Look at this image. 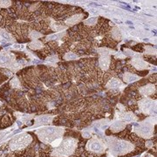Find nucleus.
I'll return each mask as SVG.
<instances>
[{"mask_svg":"<svg viewBox=\"0 0 157 157\" xmlns=\"http://www.w3.org/2000/svg\"><path fill=\"white\" fill-rule=\"evenodd\" d=\"M126 126H127V123L124 121H122V120H118V121H115L111 125L110 130H111V132H113V133H118V132H121L123 129H125Z\"/></svg>","mask_w":157,"mask_h":157,"instance_id":"nucleus-10","label":"nucleus"},{"mask_svg":"<svg viewBox=\"0 0 157 157\" xmlns=\"http://www.w3.org/2000/svg\"><path fill=\"white\" fill-rule=\"evenodd\" d=\"M36 134L43 143L51 144L57 139H60L64 134V128L56 127H46L36 131Z\"/></svg>","mask_w":157,"mask_h":157,"instance_id":"nucleus-3","label":"nucleus"},{"mask_svg":"<svg viewBox=\"0 0 157 157\" xmlns=\"http://www.w3.org/2000/svg\"><path fill=\"white\" fill-rule=\"evenodd\" d=\"M131 64L133 65V67L138 70H143V69H146V68L148 67V65L147 63L142 60V59H134L131 60Z\"/></svg>","mask_w":157,"mask_h":157,"instance_id":"nucleus-12","label":"nucleus"},{"mask_svg":"<svg viewBox=\"0 0 157 157\" xmlns=\"http://www.w3.org/2000/svg\"><path fill=\"white\" fill-rule=\"evenodd\" d=\"M33 138L29 134H22L14 137L9 143V147L12 151H20L31 145Z\"/></svg>","mask_w":157,"mask_h":157,"instance_id":"nucleus-4","label":"nucleus"},{"mask_svg":"<svg viewBox=\"0 0 157 157\" xmlns=\"http://www.w3.org/2000/svg\"><path fill=\"white\" fill-rule=\"evenodd\" d=\"M83 17V15H80V14H78V15H74L73 17H69L67 20L66 21V24L68 25H75L78 22H79L81 20V18Z\"/></svg>","mask_w":157,"mask_h":157,"instance_id":"nucleus-16","label":"nucleus"},{"mask_svg":"<svg viewBox=\"0 0 157 157\" xmlns=\"http://www.w3.org/2000/svg\"><path fill=\"white\" fill-rule=\"evenodd\" d=\"M107 145L109 147L110 152L113 155L119 156V155H127L128 153L134 150V144L127 141V140H119L116 138H109L107 141Z\"/></svg>","mask_w":157,"mask_h":157,"instance_id":"nucleus-2","label":"nucleus"},{"mask_svg":"<svg viewBox=\"0 0 157 157\" xmlns=\"http://www.w3.org/2000/svg\"><path fill=\"white\" fill-rule=\"evenodd\" d=\"M99 65H100V67L103 70V71H106L109 67V65H110V59L107 55H102L100 58V60H99Z\"/></svg>","mask_w":157,"mask_h":157,"instance_id":"nucleus-13","label":"nucleus"},{"mask_svg":"<svg viewBox=\"0 0 157 157\" xmlns=\"http://www.w3.org/2000/svg\"><path fill=\"white\" fill-rule=\"evenodd\" d=\"M139 107L143 113L149 114L155 110V102L148 98H144L139 101Z\"/></svg>","mask_w":157,"mask_h":157,"instance_id":"nucleus-8","label":"nucleus"},{"mask_svg":"<svg viewBox=\"0 0 157 157\" xmlns=\"http://www.w3.org/2000/svg\"><path fill=\"white\" fill-rule=\"evenodd\" d=\"M47 60L50 62H56L58 61V59H57V57L56 56H52L49 57L48 59H47Z\"/></svg>","mask_w":157,"mask_h":157,"instance_id":"nucleus-26","label":"nucleus"},{"mask_svg":"<svg viewBox=\"0 0 157 157\" xmlns=\"http://www.w3.org/2000/svg\"><path fill=\"white\" fill-rule=\"evenodd\" d=\"M135 133L140 138H150L153 135V123L150 120L139 124L135 128Z\"/></svg>","mask_w":157,"mask_h":157,"instance_id":"nucleus-6","label":"nucleus"},{"mask_svg":"<svg viewBox=\"0 0 157 157\" xmlns=\"http://www.w3.org/2000/svg\"><path fill=\"white\" fill-rule=\"evenodd\" d=\"M53 116L52 115H40L35 119V124L37 126L40 125H48L52 122L53 121Z\"/></svg>","mask_w":157,"mask_h":157,"instance_id":"nucleus-9","label":"nucleus"},{"mask_svg":"<svg viewBox=\"0 0 157 157\" xmlns=\"http://www.w3.org/2000/svg\"><path fill=\"white\" fill-rule=\"evenodd\" d=\"M121 86H122V82L119 78H110L108 80V82L107 83V87L112 88V89H113V88H118V87H120Z\"/></svg>","mask_w":157,"mask_h":157,"instance_id":"nucleus-15","label":"nucleus"},{"mask_svg":"<svg viewBox=\"0 0 157 157\" xmlns=\"http://www.w3.org/2000/svg\"><path fill=\"white\" fill-rule=\"evenodd\" d=\"M65 59H67V60H73V59H78V57H77V55H75L73 52H67V53L65 55Z\"/></svg>","mask_w":157,"mask_h":157,"instance_id":"nucleus-23","label":"nucleus"},{"mask_svg":"<svg viewBox=\"0 0 157 157\" xmlns=\"http://www.w3.org/2000/svg\"><path fill=\"white\" fill-rule=\"evenodd\" d=\"M42 46H43V44L39 41V40H34L33 41L30 45H29V47L31 48V49H33V50H38V49H40V48H42Z\"/></svg>","mask_w":157,"mask_h":157,"instance_id":"nucleus-19","label":"nucleus"},{"mask_svg":"<svg viewBox=\"0 0 157 157\" xmlns=\"http://www.w3.org/2000/svg\"><path fill=\"white\" fill-rule=\"evenodd\" d=\"M1 128H6V127H9L11 124V121L10 116L8 114H6L4 116L3 120H2V122H1Z\"/></svg>","mask_w":157,"mask_h":157,"instance_id":"nucleus-20","label":"nucleus"},{"mask_svg":"<svg viewBox=\"0 0 157 157\" xmlns=\"http://www.w3.org/2000/svg\"><path fill=\"white\" fill-rule=\"evenodd\" d=\"M82 135H83V137H84V138H90V137H91V134L87 133V132H83Z\"/></svg>","mask_w":157,"mask_h":157,"instance_id":"nucleus-27","label":"nucleus"},{"mask_svg":"<svg viewBox=\"0 0 157 157\" xmlns=\"http://www.w3.org/2000/svg\"><path fill=\"white\" fill-rule=\"evenodd\" d=\"M78 146V140L73 137H66L63 140L59 145L52 151V157H69L75 152Z\"/></svg>","mask_w":157,"mask_h":157,"instance_id":"nucleus-1","label":"nucleus"},{"mask_svg":"<svg viewBox=\"0 0 157 157\" xmlns=\"http://www.w3.org/2000/svg\"><path fill=\"white\" fill-rule=\"evenodd\" d=\"M1 105H2V103H1V101H0V107H1Z\"/></svg>","mask_w":157,"mask_h":157,"instance_id":"nucleus-28","label":"nucleus"},{"mask_svg":"<svg viewBox=\"0 0 157 157\" xmlns=\"http://www.w3.org/2000/svg\"><path fill=\"white\" fill-rule=\"evenodd\" d=\"M20 65L15 61V57L8 52H0V67H6L11 69V71H17L20 68Z\"/></svg>","mask_w":157,"mask_h":157,"instance_id":"nucleus-5","label":"nucleus"},{"mask_svg":"<svg viewBox=\"0 0 157 157\" xmlns=\"http://www.w3.org/2000/svg\"><path fill=\"white\" fill-rule=\"evenodd\" d=\"M10 86H11L12 88H17V89H19L21 88V81L17 78V77H14L11 80L10 82Z\"/></svg>","mask_w":157,"mask_h":157,"instance_id":"nucleus-18","label":"nucleus"},{"mask_svg":"<svg viewBox=\"0 0 157 157\" xmlns=\"http://www.w3.org/2000/svg\"><path fill=\"white\" fill-rule=\"evenodd\" d=\"M11 1H0V7H2V8L9 7V6H11Z\"/></svg>","mask_w":157,"mask_h":157,"instance_id":"nucleus-24","label":"nucleus"},{"mask_svg":"<svg viewBox=\"0 0 157 157\" xmlns=\"http://www.w3.org/2000/svg\"><path fill=\"white\" fill-rule=\"evenodd\" d=\"M41 36H42V34H40L37 31H31L30 33H28V37L31 39H35L36 40V39H38Z\"/></svg>","mask_w":157,"mask_h":157,"instance_id":"nucleus-21","label":"nucleus"},{"mask_svg":"<svg viewBox=\"0 0 157 157\" xmlns=\"http://www.w3.org/2000/svg\"><path fill=\"white\" fill-rule=\"evenodd\" d=\"M120 118L124 121L125 122H132V121H137V118L134 113H120Z\"/></svg>","mask_w":157,"mask_h":157,"instance_id":"nucleus-14","label":"nucleus"},{"mask_svg":"<svg viewBox=\"0 0 157 157\" xmlns=\"http://www.w3.org/2000/svg\"><path fill=\"white\" fill-rule=\"evenodd\" d=\"M123 79L126 81V82L130 83V82H134V81L138 80V79H139V77H138V76H136V75L134 74V73H127L124 74Z\"/></svg>","mask_w":157,"mask_h":157,"instance_id":"nucleus-17","label":"nucleus"},{"mask_svg":"<svg viewBox=\"0 0 157 157\" xmlns=\"http://www.w3.org/2000/svg\"><path fill=\"white\" fill-rule=\"evenodd\" d=\"M112 37L115 39H121V33L118 29L114 28L112 32Z\"/></svg>","mask_w":157,"mask_h":157,"instance_id":"nucleus-22","label":"nucleus"},{"mask_svg":"<svg viewBox=\"0 0 157 157\" xmlns=\"http://www.w3.org/2000/svg\"><path fill=\"white\" fill-rule=\"evenodd\" d=\"M139 91H140V93L142 95H151V94H153L155 92V86L152 84L145 85V86H141Z\"/></svg>","mask_w":157,"mask_h":157,"instance_id":"nucleus-11","label":"nucleus"},{"mask_svg":"<svg viewBox=\"0 0 157 157\" xmlns=\"http://www.w3.org/2000/svg\"><path fill=\"white\" fill-rule=\"evenodd\" d=\"M107 145L105 142L98 138H92L86 143V149L91 153H94L97 155L103 154L106 150Z\"/></svg>","mask_w":157,"mask_h":157,"instance_id":"nucleus-7","label":"nucleus"},{"mask_svg":"<svg viewBox=\"0 0 157 157\" xmlns=\"http://www.w3.org/2000/svg\"><path fill=\"white\" fill-rule=\"evenodd\" d=\"M97 22V19H96L95 17H91V18H88L87 20H86L84 22V24L86 25H95V23Z\"/></svg>","mask_w":157,"mask_h":157,"instance_id":"nucleus-25","label":"nucleus"}]
</instances>
